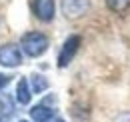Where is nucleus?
Listing matches in <instances>:
<instances>
[{"label": "nucleus", "instance_id": "obj_1", "mask_svg": "<svg viewBox=\"0 0 130 122\" xmlns=\"http://www.w3.org/2000/svg\"><path fill=\"white\" fill-rule=\"evenodd\" d=\"M20 46L24 50V54H28L30 58H38L42 56L50 46V40L46 34L42 32H26L22 38H20Z\"/></svg>", "mask_w": 130, "mask_h": 122}, {"label": "nucleus", "instance_id": "obj_2", "mask_svg": "<svg viewBox=\"0 0 130 122\" xmlns=\"http://www.w3.org/2000/svg\"><path fill=\"white\" fill-rule=\"evenodd\" d=\"M80 44H82V38L78 34H72V36H68L64 40L62 50H60V54H58V66H60V68H66V66L72 62V58L76 56Z\"/></svg>", "mask_w": 130, "mask_h": 122}, {"label": "nucleus", "instance_id": "obj_3", "mask_svg": "<svg viewBox=\"0 0 130 122\" xmlns=\"http://www.w3.org/2000/svg\"><path fill=\"white\" fill-rule=\"evenodd\" d=\"M60 8L68 20H78L90 10V0H62Z\"/></svg>", "mask_w": 130, "mask_h": 122}, {"label": "nucleus", "instance_id": "obj_4", "mask_svg": "<svg viewBox=\"0 0 130 122\" xmlns=\"http://www.w3.org/2000/svg\"><path fill=\"white\" fill-rule=\"evenodd\" d=\"M0 64L8 68H16L22 64V52L16 44H2L0 46Z\"/></svg>", "mask_w": 130, "mask_h": 122}, {"label": "nucleus", "instance_id": "obj_5", "mask_svg": "<svg viewBox=\"0 0 130 122\" xmlns=\"http://www.w3.org/2000/svg\"><path fill=\"white\" fill-rule=\"evenodd\" d=\"M54 0H32V12L42 22H50L54 18Z\"/></svg>", "mask_w": 130, "mask_h": 122}, {"label": "nucleus", "instance_id": "obj_6", "mask_svg": "<svg viewBox=\"0 0 130 122\" xmlns=\"http://www.w3.org/2000/svg\"><path fill=\"white\" fill-rule=\"evenodd\" d=\"M30 118L34 122H52L54 120V110L46 104H36L30 108Z\"/></svg>", "mask_w": 130, "mask_h": 122}, {"label": "nucleus", "instance_id": "obj_7", "mask_svg": "<svg viewBox=\"0 0 130 122\" xmlns=\"http://www.w3.org/2000/svg\"><path fill=\"white\" fill-rule=\"evenodd\" d=\"M30 100H32V90L28 86V80L20 78L16 84V102L22 104V106H26V104H30Z\"/></svg>", "mask_w": 130, "mask_h": 122}, {"label": "nucleus", "instance_id": "obj_8", "mask_svg": "<svg viewBox=\"0 0 130 122\" xmlns=\"http://www.w3.org/2000/svg\"><path fill=\"white\" fill-rule=\"evenodd\" d=\"M30 82H32V92H36V94H40V92H44L48 88V80L42 76V74H32Z\"/></svg>", "mask_w": 130, "mask_h": 122}, {"label": "nucleus", "instance_id": "obj_9", "mask_svg": "<svg viewBox=\"0 0 130 122\" xmlns=\"http://www.w3.org/2000/svg\"><path fill=\"white\" fill-rule=\"evenodd\" d=\"M106 4L112 12H124L130 8V0H106Z\"/></svg>", "mask_w": 130, "mask_h": 122}, {"label": "nucleus", "instance_id": "obj_10", "mask_svg": "<svg viewBox=\"0 0 130 122\" xmlns=\"http://www.w3.org/2000/svg\"><path fill=\"white\" fill-rule=\"evenodd\" d=\"M10 78H12V76H6V74H0V90H2L4 86H8V84H10Z\"/></svg>", "mask_w": 130, "mask_h": 122}, {"label": "nucleus", "instance_id": "obj_11", "mask_svg": "<svg viewBox=\"0 0 130 122\" xmlns=\"http://www.w3.org/2000/svg\"><path fill=\"white\" fill-rule=\"evenodd\" d=\"M114 122H130V112H124V114L116 116V120H114Z\"/></svg>", "mask_w": 130, "mask_h": 122}, {"label": "nucleus", "instance_id": "obj_12", "mask_svg": "<svg viewBox=\"0 0 130 122\" xmlns=\"http://www.w3.org/2000/svg\"><path fill=\"white\" fill-rule=\"evenodd\" d=\"M52 122H64V120H62V118H54Z\"/></svg>", "mask_w": 130, "mask_h": 122}, {"label": "nucleus", "instance_id": "obj_13", "mask_svg": "<svg viewBox=\"0 0 130 122\" xmlns=\"http://www.w3.org/2000/svg\"><path fill=\"white\" fill-rule=\"evenodd\" d=\"M20 122H28V120H20Z\"/></svg>", "mask_w": 130, "mask_h": 122}]
</instances>
